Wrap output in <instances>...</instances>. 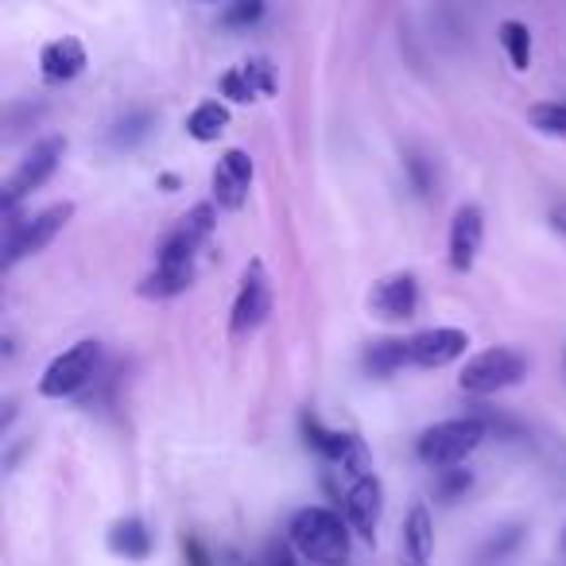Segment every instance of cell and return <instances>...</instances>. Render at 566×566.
<instances>
[{
    "label": "cell",
    "instance_id": "cell-10",
    "mask_svg": "<svg viewBox=\"0 0 566 566\" xmlns=\"http://www.w3.org/2000/svg\"><path fill=\"white\" fill-rule=\"evenodd\" d=\"M419 307V283L411 272H396V275H385V280L373 283L369 292V311L388 323H408Z\"/></svg>",
    "mask_w": 566,
    "mask_h": 566
},
{
    "label": "cell",
    "instance_id": "cell-11",
    "mask_svg": "<svg viewBox=\"0 0 566 566\" xmlns=\"http://www.w3.org/2000/svg\"><path fill=\"white\" fill-rule=\"evenodd\" d=\"M408 346H411V365H419V369H442V365L458 361L470 349V334L458 331V326H434V331L408 338Z\"/></svg>",
    "mask_w": 566,
    "mask_h": 566
},
{
    "label": "cell",
    "instance_id": "cell-16",
    "mask_svg": "<svg viewBox=\"0 0 566 566\" xmlns=\"http://www.w3.org/2000/svg\"><path fill=\"white\" fill-rule=\"evenodd\" d=\"M90 66L86 59V48H82V40H74V35H63V40L48 43V48L40 51V74L48 82H74L82 71Z\"/></svg>",
    "mask_w": 566,
    "mask_h": 566
},
{
    "label": "cell",
    "instance_id": "cell-25",
    "mask_svg": "<svg viewBox=\"0 0 566 566\" xmlns=\"http://www.w3.org/2000/svg\"><path fill=\"white\" fill-rule=\"evenodd\" d=\"M260 12H264V0H233V4H226V24L229 28L256 24Z\"/></svg>",
    "mask_w": 566,
    "mask_h": 566
},
{
    "label": "cell",
    "instance_id": "cell-3",
    "mask_svg": "<svg viewBox=\"0 0 566 566\" xmlns=\"http://www.w3.org/2000/svg\"><path fill=\"white\" fill-rule=\"evenodd\" d=\"M485 439V423L481 419H447V423H434L431 431H423L419 439V458H423L431 470H450L465 454L481 447Z\"/></svg>",
    "mask_w": 566,
    "mask_h": 566
},
{
    "label": "cell",
    "instance_id": "cell-2",
    "mask_svg": "<svg viewBox=\"0 0 566 566\" xmlns=\"http://www.w3.org/2000/svg\"><path fill=\"white\" fill-rule=\"evenodd\" d=\"M71 218H74V202H55L28 221H9V229H4V268H17L24 256L43 252L63 233V226Z\"/></svg>",
    "mask_w": 566,
    "mask_h": 566
},
{
    "label": "cell",
    "instance_id": "cell-13",
    "mask_svg": "<svg viewBox=\"0 0 566 566\" xmlns=\"http://www.w3.org/2000/svg\"><path fill=\"white\" fill-rule=\"evenodd\" d=\"M252 156L241 148H229L226 156L218 159V167H213V198H218V206H226V210H241L244 198H249V187H252Z\"/></svg>",
    "mask_w": 566,
    "mask_h": 566
},
{
    "label": "cell",
    "instance_id": "cell-8",
    "mask_svg": "<svg viewBox=\"0 0 566 566\" xmlns=\"http://www.w3.org/2000/svg\"><path fill=\"white\" fill-rule=\"evenodd\" d=\"M272 315V283L264 275V264L252 260L241 275V292L233 300V315H229V334L233 338H244V334L256 331L264 318Z\"/></svg>",
    "mask_w": 566,
    "mask_h": 566
},
{
    "label": "cell",
    "instance_id": "cell-30",
    "mask_svg": "<svg viewBox=\"0 0 566 566\" xmlns=\"http://www.w3.org/2000/svg\"><path fill=\"white\" fill-rule=\"evenodd\" d=\"M563 539H566V532H563Z\"/></svg>",
    "mask_w": 566,
    "mask_h": 566
},
{
    "label": "cell",
    "instance_id": "cell-28",
    "mask_svg": "<svg viewBox=\"0 0 566 566\" xmlns=\"http://www.w3.org/2000/svg\"><path fill=\"white\" fill-rule=\"evenodd\" d=\"M229 563H218V566H244V558H237V555H226Z\"/></svg>",
    "mask_w": 566,
    "mask_h": 566
},
{
    "label": "cell",
    "instance_id": "cell-20",
    "mask_svg": "<svg viewBox=\"0 0 566 566\" xmlns=\"http://www.w3.org/2000/svg\"><path fill=\"white\" fill-rule=\"evenodd\" d=\"M403 365H411V346L400 338L373 342V346L365 349V369H369L373 377H392V373L403 369Z\"/></svg>",
    "mask_w": 566,
    "mask_h": 566
},
{
    "label": "cell",
    "instance_id": "cell-26",
    "mask_svg": "<svg viewBox=\"0 0 566 566\" xmlns=\"http://www.w3.org/2000/svg\"><path fill=\"white\" fill-rule=\"evenodd\" d=\"M470 473L465 470H454V465H450V470H439V496L442 501H454V496H462L465 489H470Z\"/></svg>",
    "mask_w": 566,
    "mask_h": 566
},
{
    "label": "cell",
    "instance_id": "cell-5",
    "mask_svg": "<svg viewBox=\"0 0 566 566\" xmlns=\"http://www.w3.org/2000/svg\"><path fill=\"white\" fill-rule=\"evenodd\" d=\"M97 365H102V346L97 342H78L66 354H59L55 361L43 369L40 377V396L48 400H63V396H74L94 380Z\"/></svg>",
    "mask_w": 566,
    "mask_h": 566
},
{
    "label": "cell",
    "instance_id": "cell-1",
    "mask_svg": "<svg viewBox=\"0 0 566 566\" xmlns=\"http://www.w3.org/2000/svg\"><path fill=\"white\" fill-rule=\"evenodd\" d=\"M292 547L307 563L318 566H342L349 558V520H342L331 509H300L292 516Z\"/></svg>",
    "mask_w": 566,
    "mask_h": 566
},
{
    "label": "cell",
    "instance_id": "cell-15",
    "mask_svg": "<svg viewBox=\"0 0 566 566\" xmlns=\"http://www.w3.org/2000/svg\"><path fill=\"white\" fill-rule=\"evenodd\" d=\"M272 90H275V78L264 59H252V63H241L221 74V97H229V102H237V105L260 102V97H268Z\"/></svg>",
    "mask_w": 566,
    "mask_h": 566
},
{
    "label": "cell",
    "instance_id": "cell-7",
    "mask_svg": "<svg viewBox=\"0 0 566 566\" xmlns=\"http://www.w3.org/2000/svg\"><path fill=\"white\" fill-rule=\"evenodd\" d=\"M213 226H218V210H213V202H198L195 210H190L187 218H179V226L164 237L156 264H195L198 249L210 241Z\"/></svg>",
    "mask_w": 566,
    "mask_h": 566
},
{
    "label": "cell",
    "instance_id": "cell-9",
    "mask_svg": "<svg viewBox=\"0 0 566 566\" xmlns=\"http://www.w3.org/2000/svg\"><path fill=\"white\" fill-rule=\"evenodd\" d=\"M303 434H307V447L318 450V454L331 465H338L342 473H354V478L369 473V450H365L354 434L331 431V427H323L315 416H303Z\"/></svg>",
    "mask_w": 566,
    "mask_h": 566
},
{
    "label": "cell",
    "instance_id": "cell-29",
    "mask_svg": "<svg viewBox=\"0 0 566 566\" xmlns=\"http://www.w3.org/2000/svg\"><path fill=\"white\" fill-rule=\"evenodd\" d=\"M210 4H233V0H210Z\"/></svg>",
    "mask_w": 566,
    "mask_h": 566
},
{
    "label": "cell",
    "instance_id": "cell-18",
    "mask_svg": "<svg viewBox=\"0 0 566 566\" xmlns=\"http://www.w3.org/2000/svg\"><path fill=\"white\" fill-rule=\"evenodd\" d=\"M198 264H156L140 283L144 300H171V295H182L195 283Z\"/></svg>",
    "mask_w": 566,
    "mask_h": 566
},
{
    "label": "cell",
    "instance_id": "cell-17",
    "mask_svg": "<svg viewBox=\"0 0 566 566\" xmlns=\"http://www.w3.org/2000/svg\"><path fill=\"white\" fill-rule=\"evenodd\" d=\"M434 555V524L427 504H416L403 520V535H400V566H431Z\"/></svg>",
    "mask_w": 566,
    "mask_h": 566
},
{
    "label": "cell",
    "instance_id": "cell-22",
    "mask_svg": "<svg viewBox=\"0 0 566 566\" xmlns=\"http://www.w3.org/2000/svg\"><path fill=\"white\" fill-rule=\"evenodd\" d=\"M496 40H501L512 71H527V66H532V32H527V24H520V20H504V24L496 28Z\"/></svg>",
    "mask_w": 566,
    "mask_h": 566
},
{
    "label": "cell",
    "instance_id": "cell-6",
    "mask_svg": "<svg viewBox=\"0 0 566 566\" xmlns=\"http://www.w3.org/2000/svg\"><path fill=\"white\" fill-rule=\"evenodd\" d=\"M66 156V140L63 136H48V140H40L32 151H28L24 159H20V167L9 175V182H4V195H0V206H4V213H12L20 206V198H28L32 190H40L43 182L51 179V175L59 171V164H63Z\"/></svg>",
    "mask_w": 566,
    "mask_h": 566
},
{
    "label": "cell",
    "instance_id": "cell-12",
    "mask_svg": "<svg viewBox=\"0 0 566 566\" xmlns=\"http://www.w3.org/2000/svg\"><path fill=\"white\" fill-rule=\"evenodd\" d=\"M380 512H385V489H380L377 473H361V478L349 481L346 489V520L357 535L373 539L380 524Z\"/></svg>",
    "mask_w": 566,
    "mask_h": 566
},
{
    "label": "cell",
    "instance_id": "cell-14",
    "mask_svg": "<svg viewBox=\"0 0 566 566\" xmlns=\"http://www.w3.org/2000/svg\"><path fill=\"white\" fill-rule=\"evenodd\" d=\"M481 241H485V213H481V206H462L450 221V268L470 272L481 252Z\"/></svg>",
    "mask_w": 566,
    "mask_h": 566
},
{
    "label": "cell",
    "instance_id": "cell-24",
    "mask_svg": "<svg viewBox=\"0 0 566 566\" xmlns=\"http://www.w3.org/2000/svg\"><path fill=\"white\" fill-rule=\"evenodd\" d=\"M148 128H151V113H133V117H125V120H117V128L109 133V140L117 144V148H133L136 140H144L148 136Z\"/></svg>",
    "mask_w": 566,
    "mask_h": 566
},
{
    "label": "cell",
    "instance_id": "cell-19",
    "mask_svg": "<svg viewBox=\"0 0 566 566\" xmlns=\"http://www.w3.org/2000/svg\"><path fill=\"white\" fill-rule=\"evenodd\" d=\"M109 551L120 558H148L151 555V532L140 516H125L109 527Z\"/></svg>",
    "mask_w": 566,
    "mask_h": 566
},
{
    "label": "cell",
    "instance_id": "cell-21",
    "mask_svg": "<svg viewBox=\"0 0 566 566\" xmlns=\"http://www.w3.org/2000/svg\"><path fill=\"white\" fill-rule=\"evenodd\" d=\"M229 128V109L221 102H202L187 117V136L198 144H213Z\"/></svg>",
    "mask_w": 566,
    "mask_h": 566
},
{
    "label": "cell",
    "instance_id": "cell-23",
    "mask_svg": "<svg viewBox=\"0 0 566 566\" xmlns=\"http://www.w3.org/2000/svg\"><path fill=\"white\" fill-rule=\"evenodd\" d=\"M527 120H532V128H539V133H547V136H566V102L532 105Z\"/></svg>",
    "mask_w": 566,
    "mask_h": 566
},
{
    "label": "cell",
    "instance_id": "cell-4",
    "mask_svg": "<svg viewBox=\"0 0 566 566\" xmlns=\"http://www.w3.org/2000/svg\"><path fill=\"white\" fill-rule=\"evenodd\" d=\"M524 373H527L524 354H516V349H509V346H496V349L478 354L473 361H465L458 385L470 396H493V392H501V388L520 385Z\"/></svg>",
    "mask_w": 566,
    "mask_h": 566
},
{
    "label": "cell",
    "instance_id": "cell-27",
    "mask_svg": "<svg viewBox=\"0 0 566 566\" xmlns=\"http://www.w3.org/2000/svg\"><path fill=\"white\" fill-rule=\"evenodd\" d=\"M268 566H300L295 563V555L287 547H283V543H272V547H268V558H264Z\"/></svg>",
    "mask_w": 566,
    "mask_h": 566
}]
</instances>
